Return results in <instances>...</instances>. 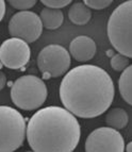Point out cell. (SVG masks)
Listing matches in <instances>:
<instances>
[{
    "label": "cell",
    "instance_id": "1",
    "mask_svg": "<svg viewBox=\"0 0 132 152\" xmlns=\"http://www.w3.org/2000/svg\"><path fill=\"white\" fill-rule=\"evenodd\" d=\"M59 93L66 110L76 117L89 119L109 110L114 100L115 87L103 68L84 64L66 72Z\"/></svg>",
    "mask_w": 132,
    "mask_h": 152
},
{
    "label": "cell",
    "instance_id": "2",
    "mask_svg": "<svg viewBox=\"0 0 132 152\" xmlns=\"http://www.w3.org/2000/svg\"><path fill=\"white\" fill-rule=\"evenodd\" d=\"M26 137L35 152H71L78 146L81 127L73 113L61 107H46L33 114Z\"/></svg>",
    "mask_w": 132,
    "mask_h": 152
},
{
    "label": "cell",
    "instance_id": "3",
    "mask_svg": "<svg viewBox=\"0 0 132 152\" xmlns=\"http://www.w3.org/2000/svg\"><path fill=\"white\" fill-rule=\"evenodd\" d=\"M132 1L127 0L112 12L108 21V37L113 48L120 54L132 56L131 37Z\"/></svg>",
    "mask_w": 132,
    "mask_h": 152
},
{
    "label": "cell",
    "instance_id": "4",
    "mask_svg": "<svg viewBox=\"0 0 132 152\" xmlns=\"http://www.w3.org/2000/svg\"><path fill=\"white\" fill-rule=\"evenodd\" d=\"M48 96L46 84L38 77L28 75L18 78L11 87V99L23 111H34L45 103Z\"/></svg>",
    "mask_w": 132,
    "mask_h": 152
},
{
    "label": "cell",
    "instance_id": "5",
    "mask_svg": "<svg viewBox=\"0 0 132 152\" xmlns=\"http://www.w3.org/2000/svg\"><path fill=\"white\" fill-rule=\"evenodd\" d=\"M26 120L21 112L0 105V152L19 149L26 138Z\"/></svg>",
    "mask_w": 132,
    "mask_h": 152
},
{
    "label": "cell",
    "instance_id": "6",
    "mask_svg": "<svg viewBox=\"0 0 132 152\" xmlns=\"http://www.w3.org/2000/svg\"><path fill=\"white\" fill-rule=\"evenodd\" d=\"M37 67L45 80L65 75L70 67V54L61 45L44 47L37 56Z\"/></svg>",
    "mask_w": 132,
    "mask_h": 152
},
{
    "label": "cell",
    "instance_id": "7",
    "mask_svg": "<svg viewBox=\"0 0 132 152\" xmlns=\"http://www.w3.org/2000/svg\"><path fill=\"white\" fill-rule=\"evenodd\" d=\"M9 32L13 37L21 38L28 44L37 41L43 32L40 16L31 11H19L9 21Z\"/></svg>",
    "mask_w": 132,
    "mask_h": 152
},
{
    "label": "cell",
    "instance_id": "8",
    "mask_svg": "<svg viewBox=\"0 0 132 152\" xmlns=\"http://www.w3.org/2000/svg\"><path fill=\"white\" fill-rule=\"evenodd\" d=\"M125 147L124 137L111 127L97 128L85 140L87 152H122Z\"/></svg>",
    "mask_w": 132,
    "mask_h": 152
},
{
    "label": "cell",
    "instance_id": "9",
    "mask_svg": "<svg viewBox=\"0 0 132 152\" xmlns=\"http://www.w3.org/2000/svg\"><path fill=\"white\" fill-rule=\"evenodd\" d=\"M30 58L29 44L21 38H8L0 46V63L9 69L23 68L29 63Z\"/></svg>",
    "mask_w": 132,
    "mask_h": 152
},
{
    "label": "cell",
    "instance_id": "10",
    "mask_svg": "<svg viewBox=\"0 0 132 152\" xmlns=\"http://www.w3.org/2000/svg\"><path fill=\"white\" fill-rule=\"evenodd\" d=\"M97 46L93 38L87 35L75 37L69 44V54L78 62H89L96 54Z\"/></svg>",
    "mask_w": 132,
    "mask_h": 152
},
{
    "label": "cell",
    "instance_id": "11",
    "mask_svg": "<svg viewBox=\"0 0 132 152\" xmlns=\"http://www.w3.org/2000/svg\"><path fill=\"white\" fill-rule=\"evenodd\" d=\"M43 28L48 30H56L62 26L64 21V14L61 9L54 8H45L41 11L40 14Z\"/></svg>",
    "mask_w": 132,
    "mask_h": 152
},
{
    "label": "cell",
    "instance_id": "12",
    "mask_svg": "<svg viewBox=\"0 0 132 152\" xmlns=\"http://www.w3.org/2000/svg\"><path fill=\"white\" fill-rule=\"evenodd\" d=\"M92 17V11L83 2H76L68 10V18L74 25H87Z\"/></svg>",
    "mask_w": 132,
    "mask_h": 152
},
{
    "label": "cell",
    "instance_id": "13",
    "mask_svg": "<svg viewBox=\"0 0 132 152\" xmlns=\"http://www.w3.org/2000/svg\"><path fill=\"white\" fill-rule=\"evenodd\" d=\"M118 88L125 102L132 104V66L129 65L122 71L118 80Z\"/></svg>",
    "mask_w": 132,
    "mask_h": 152
},
{
    "label": "cell",
    "instance_id": "14",
    "mask_svg": "<svg viewBox=\"0 0 132 152\" xmlns=\"http://www.w3.org/2000/svg\"><path fill=\"white\" fill-rule=\"evenodd\" d=\"M129 121V116L127 112L122 107H114L108 111L106 115V122L109 127L116 130L124 129L128 124Z\"/></svg>",
    "mask_w": 132,
    "mask_h": 152
},
{
    "label": "cell",
    "instance_id": "15",
    "mask_svg": "<svg viewBox=\"0 0 132 152\" xmlns=\"http://www.w3.org/2000/svg\"><path fill=\"white\" fill-rule=\"evenodd\" d=\"M130 58L124 56V54L117 53L111 58V67L115 71H122L126 67L130 65Z\"/></svg>",
    "mask_w": 132,
    "mask_h": 152
},
{
    "label": "cell",
    "instance_id": "16",
    "mask_svg": "<svg viewBox=\"0 0 132 152\" xmlns=\"http://www.w3.org/2000/svg\"><path fill=\"white\" fill-rule=\"evenodd\" d=\"M8 2L16 10L26 11L33 8L36 4L37 0H8Z\"/></svg>",
    "mask_w": 132,
    "mask_h": 152
},
{
    "label": "cell",
    "instance_id": "17",
    "mask_svg": "<svg viewBox=\"0 0 132 152\" xmlns=\"http://www.w3.org/2000/svg\"><path fill=\"white\" fill-rule=\"evenodd\" d=\"M113 0H83V3L93 10H103L108 8Z\"/></svg>",
    "mask_w": 132,
    "mask_h": 152
},
{
    "label": "cell",
    "instance_id": "18",
    "mask_svg": "<svg viewBox=\"0 0 132 152\" xmlns=\"http://www.w3.org/2000/svg\"><path fill=\"white\" fill-rule=\"evenodd\" d=\"M40 1L47 8L62 9L71 3L73 0H40Z\"/></svg>",
    "mask_w": 132,
    "mask_h": 152
},
{
    "label": "cell",
    "instance_id": "19",
    "mask_svg": "<svg viewBox=\"0 0 132 152\" xmlns=\"http://www.w3.org/2000/svg\"><path fill=\"white\" fill-rule=\"evenodd\" d=\"M5 11H7V7H5V1H4V0H0V21L2 20L3 17H4Z\"/></svg>",
    "mask_w": 132,
    "mask_h": 152
},
{
    "label": "cell",
    "instance_id": "20",
    "mask_svg": "<svg viewBox=\"0 0 132 152\" xmlns=\"http://www.w3.org/2000/svg\"><path fill=\"white\" fill-rule=\"evenodd\" d=\"M5 84H7V77L3 71L0 70V91H2L4 88Z\"/></svg>",
    "mask_w": 132,
    "mask_h": 152
},
{
    "label": "cell",
    "instance_id": "21",
    "mask_svg": "<svg viewBox=\"0 0 132 152\" xmlns=\"http://www.w3.org/2000/svg\"><path fill=\"white\" fill-rule=\"evenodd\" d=\"M127 146V148H125V151H127V152H130L132 150V142H129V144L126 145Z\"/></svg>",
    "mask_w": 132,
    "mask_h": 152
}]
</instances>
